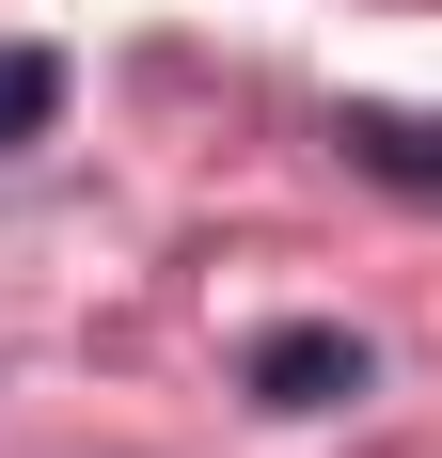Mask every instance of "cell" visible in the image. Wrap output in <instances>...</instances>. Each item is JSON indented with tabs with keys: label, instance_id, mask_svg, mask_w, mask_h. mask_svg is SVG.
Wrapping results in <instances>:
<instances>
[{
	"label": "cell",
	"instance_id": "2",
	"mask_svg": "<svg viewBox=\"0 0 442 458\" xmlns=\"http://www.w3.org/2000/svg\"><path fill=\"white\" fill-rule=\"evenodd\" d=\"M348 174H379V190H427L442 206V111H348Z\"/></svg>",
	"mask_w": 442,
	"mask_h": 458
},
{
	"label": "cell",
	"instance_id": "3",
	"mask_svg": "<svg viewBox=\"0 0 442 458\" xmlns=\"http://www.w3.org/2000/svg\"><path fill=\"white\" fill-rule=\"evenodd\" d=\"M47 111H64V64L47 47H0V142H32Z\"/></svg>",
	"mask_w": 442,
	"mask_h": 458
},
{
	"label": "cell",
	"instance_id": "1",
	"mask_svg": "<svg viewBox=\"0 0 442 458\" xmlns=\"http://www.w3.org/2000/svg\"><path fill=\"white\" fill-rule=\"evenodd\" d=\"M253 395H268V411H348V395H363V348H348V332H268V348H253Z\"/></svg>",
	"mask_w": 442,
	"mask_h": 458
}]
</instances>
